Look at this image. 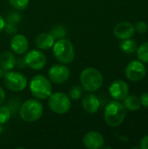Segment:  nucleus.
<instances>
[{
    "mask_svg": "<svg viewBox=\"0 0 148 149\" xmlns=\"http://www.w3.org/2000/svg\"><path fill=\"white\" fill-rule=\"evenodd\" d=\"M3 72H4V71H3V69L0 67V78H1L2 76H3V74H4Z\"/></svg>",
    "mask_w": 148,
    "mask_h": 149,
    "instance_id": "obj_34",
    "label": "nucleus"
},
{
    "mask_svg": "<svg viewBox=\"0 0 148 149\" xmlns=\"http://www.w3.org/2000/svg\"><path fill=\"white\" fill-rule=\"evenodd\" d=\"M80 82L83 88L87 92L98 91L103 84V76L101 72L92 67L85 68L80 75Z\"/></svg>",
    "mask_w": 148,
    "mask_h": 149,
    "instance_id": "obj_2",
    "label": "nucleus"
},
{
    "mask_svg": "<svg viewBox=\"0 0 148 149\" xmlns=\"http://www.w3.org/2000/svg\"><path fill=\"white\" fill-rule=\"evenodd\" d=\"M55 39H60V38H64L67 33L66 28L61 24H57L55 26H53L51 28V30L49 32Z\"/></svg>",
    "mask_w": 148,
    "mask_h": 149,
    "instance_id": "obj_20",
    "label": "nucleus"
},
{
    "mask_svg": "<svg viewBox=\"0 0 148 149\" xmlns=\"http://www.w3.org/2000/svg\"><path fill=\"white\" fill-rule=\"evenodd\" d=\"M120 49L125 53H133L137 51V43L130 38L123 39V41L120 43Z\"/></svg>",
    "mask_w": 148,
    "mask_h": 149,
    "instance_id": "obj_19",
    "label": "nucleus"
},
{
    "mask_svg": "<svg viewBox=\"0 0 148 149\" xmlns=\"http://www.w3.org/2000/svg\"><path fill=\"white\" fill-rule=\"evenodd\" d=\"M21 17H20V15L15 11H12V12H10L7 17H6V23H10V24H17V23H19Z\"/></svg>",
    "mask_w": 148,
    "mask_h": 149,
    "instance_id": "obj_26",
    "label": "nucleus"
},
{
    "mask_svg": "<svg viewBox=\"0 0 148 149\" xmlns=\"http://www.w3.org/2000/svg\"><path fill=\"white\" fill-rule=\"evenodd\" d=\"M3 80L5 86L8 89L13 92L23 91L27 86V79L26 77L17 72H10L7 71L3 74Z\"/></svg>",
    "mask_w": 148,
    "mask_h": 149,
    "instance_id": "obj_7",
    "label": "nucleus"
},
{
    "mask_svg": "<svg viewBox=\"0 0 148 149\" xmlns=\"http://www.w3.org/2000/svg\"><path fill=\"white\" fill-rule=\"evenodd\" d=\"M148 26L146 22L144 21H140L136 24L135 26V30L139 32V33H145L147 31Z\"/></svg>",
    "mask_w": 148,
    "mask_h": 149,
    "instance_id": "obj_28",
    "label": "nucleus"
},
{
    "mask_svg": "<svg viewBox=\"0 0 148 149\" xmlns=\"http://www.w3.org/2000/svg\"><path fill=\"white\" fill-rule=\"evenodd\" d=\"M9 2L17 10H24L29 4V0H9Z\"/></svg>",
    "mask_w": 148,
    "mask_h": 149,
    "instance_id": "obj_24",
    "label": "nucleus"
},
{
    "mask_svg": "<svg viewBox=\"0 0 148 149\" xmlns=\"http://www.w3.org/2000/svg\"><path fill=\"white\" fill-rule=\"evenodd\" d=\"M138 58L144 63H148V42L142 44L137 49Z\"/></svg>",
    "mask_w": 148,
    "mask_h": 149,
    "instance_id": "obj_21",
    "label": "nucleus"
},
{
    "mask_svg": "<svg viewBox=\"0 0 148 149\" xmlns=\"http://www.w3.org/2000/svg\"><path fill=\"white\" fill-rule=\"evenodd\" d=\"M129 93V87L126 82L118 79L113 82L109 87V93L116 100H123Z\"/></svg>",
    "mask_w": 148,
    "mask_h": 149,
    "instance_id": "obj_11",
    "label": "nucleus"
},
{
    "mask_svg": "<svg viewBox=\"0 0 148 149\" xmlns=\"http://www.w3.org/2000/svg\"><path fill=\"white\" fill-rule=\"evenodd\" d=\"M125 72L131 81H140L146 76L147 69L141 61H132L126 65Z\"/></svg>",
    "mask_w": 148,
    "mask_h": 149,
    "instance_id": "obj_8",
    "label": "nucleus"
},
{
    "mask_svg": "<svg viewBox=\"0 0 148 149\" xmlns=\"http://www.w3.org/2000/svg\"><path fill=\"white\" fill-rule=\"evenodd\" d=\"M20 117L26 122H34L43 114V106L39 100H28L19 108Z\"/></svg>",
    "mask_w": 148,
    "mask_h": 149,
    "instance_id": "obj_5",
    "label": "nucleus"
},
{
    "mask_svg": "<svg viewBox=\"0 0 148 149\" xmlns=\"http://www.w3.org/2000/svg\"><path fill=\"white\" fill-rule=\"evenodd\" d=\"M71 105L69 96L64 93L58 92L51 94L49 97L48 106L52 112L58 114H64L67 113L71 108Z\"/></svg>",
    "mask_w": 148,
    "mask_h": 149,
    "instance_id": "obj_6",
    "label": "nucleus"
},
{
    "mask_svg": "<svg viewBox=\"0 0 148 149\" xmlns=\"http://www.w3.org/2000/svg\"><path fill=\"white\" fill-rule=\"evenodd\" d=\"M24 58H25L27 65L34 70H40L46 64L45 55L42 52L37 51V50L30 51L26 54Z\"/></svg>",
    "mask_w": 148,
    "mask_h": 149,
    "instance_id": "obj_10",
    "label": "nucleus"
},
{
    "mask_svg": "<svg viewBox=\"0 0 148 149\" xmlns=\"http://www.w3.org/2000/svg\"><path fill=\"white\" fill-rule=\"evenodd\" d=\"M4 24H5V21H4V19L3 18V17L0 15V32L3 30Z\"/></svg>",
    "mask_w": 148,
    "mask_h": 149,
    "instance_id": "obj_33",
    "label": "nucleus"
},
{
    "mask_svg": "<svg viewBox=\"0 0 148 149\" xmlns=\"http://www.w3.org/2000/svg\"><path fill=\"white\" fill-rule=\"evenodd\" d=\"M53 54L58 61L62 64H70L74 59L75 52L72 42L60 38L53 45Z\"/></svg>",
    "mask_w": 148,
    "mask_h": 149,
    "instance_id": "obj_4",
    "label": "nucleus"
},
{
    "mask_svg": "<svg viewBox=\"0 0 148 149\" xmlns=\"http://www.w3.org/2000/svg\"><path fill=\"white\" fill-rule=\"evenodd\" d=\"M4 100H5V93L0 86V105L3 104L4 102Z\"/></svg>",
    "mask_w": 148,
    "mask_h": 149,
    "instance_id": "obj_32",
    "label": "nucleus"
},
{
    "mask_svg": "<svg viewBox=\"0 0 148 149\" xmlns=\"http://www.w3.org/2000/svg\"><path fill=\"white\" fill-rule=\"evenodd\" d=\"M124 107L126 109L129 110V111H137L140 109V100L135 96V95H130V96H126L124 100Z\"/></svg>",
    "mask_w": 148,
    "mask_h": 149,
    "instance_id": "obj_18",
    "label": "nucleus"
},
{
    "mask_svg": "<svg viewBox=\"0 0 148 149\" xmlns=\"http://www.w3.org/2000/svg\"><path fill=\"white\" fill-rule=\"evenodd\" d=\"M140 104L148 108V93H144L140 97Z\"/></svg>",
    "mask_w": 148,
    "mask_h": 149,
    "instance_id": "obj_30",
    "label": "nucleus"
},
{
    "mask_svg": "<svg viewBox=\"0 0 148 149\" xmlns=\"http://www.w3.org/2000/svg\"><path fill=\"white\" fill-rule=\"evenodd\" d=\"M82 93H83V90L79 86H74L69 90V95L74 100L80 99V97L82 96Z\"/></svg>",
    "mask_w": 148,
    "mask_h": 149,
    "instance_id": "obj_23",
    "label": "nucleus"
},
{
    "mask_svg": "<svg viewBox=\"0 0 148 149\" xmlns=\"http://www.w3.org/2000/svg\"><path fill=\"white\" fill-rule=\"evenodd\" d=\"M54 43L55 38L50 33H41L35 39L36 46L41 50L50 49L51 47L53 46Z\"/></svg>",
    "mask_w": 148,
    "mask_h": 149,
    "instance_id": "obj_16",
    "label": "nucleus"
},
{
    "mask_svg": "<svg viewBox=\"0 0 148 149\" xmlns=\"http://www.w3.org/2000/svg\"><path fill=\"white\" fill-rule=\"evenodd\" d=\"M15 65L17 68H24L27 65L26 61H25V58H16V64H15Z\"/></svg>",
    "mask_w": 148,
    "mask_h": 149,
    "instance_id": "obj_29",
    "label": "nucleus"
},
{
    "mask_svg": "<svg viewBox=\"0 0 148 149\" xmlns=\"http://www.w3.org/2000/svg\"><path fill=\"white\" fill-rule=\"evenodd\" d=\"M30 90L36 99L46 100L51 96L52 87L46 77L44 75H36L30 82Z\"/></svg>",
    "mask_w": 148,
    "mask_h": 149,
    "instance_id": "obj_3",
    "label": "nucleus"
},
{
    "mask_svg": "<svg viewBox=\"0 0 148 149\" xmlns=\"http://www.w3.org/2000/svg\"><path fill=\"white\" fill-rule=\"evenodd\" d=\"M135 31V27L129 22H120L116 24L114 27V35L116 38L120 39H126L130 38Z\"/></svg>",
    "mask_w": 148,
    "mask_h": 149,
    "instance_id": "obj_13",
    "label": "nucleus"
},
{
    "mask_svg": "<svg viewBox=\"0 0 148 149\" xmlns=\"http://www.w3.org/2000/svg\"><path fill=\"white\" fill-rule=\"evenodd\" d=\"M141 149H148V135L143 137L140 141V147Z\"/></svg>",
    "mask_w": 148,
    "mask_h": 149,
    "instance_id": "obj_31",
    "label": "nucleus"
},
{
    "mask_svg": "<svg viewBox=\"0 0 148 149\" xmlns=\"http://www.w3.org/2000/svg\"><path fill=\"white\" fill-rule=\"evenodd\" d=\"M81 104H82L83 109L88 113H95L96 112H98L100 107L99 100L98 99L97 96L92 93L85 95L83 98Z\"/></svg>",
    "mask_w": 148,
    "mask_h": 149,
    "instance_id": "obj_15",
    "label": "nucleus"
},
{
    "mask_svg": "<svg viewBox=\"0 0 148 149\" xmlns=\"http://www.w3.org/2000/svg\"><path fill=\"white\" fill-rule=\"evenodd\" d=\"M3 30L5 33L9 35H13L17 31V26L15 24H10V23H5L3 26Z\"/></svg>",
    "mask_w": 148,
    "mask_h": 149,
    "instance_id": "obj_27",
    "label": "nucleus"
},
{
    "mask_svg": "<svg viewBox=\"0 0 148 149\" xmlns=\"http://www.w3.org/2000/svg\"><path fill=\"white\" fill-rule=\"evenodd\" d=\"M49 78L55 84H63L68 80L71 72L67 66L64 65H54L49 69Z\"/></svg>",
    "mask_w": 148,
    "mask_h": 149,
    "instance_id": "obj_9",
    "label": "nucleus"
},
{
    "mask_svg": "<svg viewBox=\"0 0 148 149\" xmlns=\"http://www.w3.org/2000/svg\"><path fill=\"white\" fill-rule=\"evenodd\" d=\"M126 118V108L119 101L113 100L105 109V120L110 127H115L121 125Z\"/></svg>",
    "mask_w": 148,
    "mask_h": 149,
    "instance_id": "obj_1",
    "label": "nucleus"
},
{
    "mask_svg": "<svg viewBox=\"0 0 148 149\" xmlns=\"http://www.w3.org/2000/svg\"><path fill=\"white\" fill-rule=\"evenodd\" d=\"M29 43L24 35H15L10 40V49L17 54H24L27 52Z\"/></svg>",
    "mask_w": 148,
    "mask_h": 149,
    "instance_id": "obj_14",
    "label": "nucleus"
},
{
    "mask_svg": "<svg viewBox=\"0 0 148 149\" xmlns=\"http://www.w3.org/2000/svg\"><path fill=\"white\" fill-rule=\"evenodd\" d=\"M7 107H9L11 113H17V110L20 108V102L17 99H11L9 103L7 104Z\"/></svg>",
    "mask_w": 148,
    "mask_h": 149,
    "instance_id": "obj_25",
    "label": "nucleus"
},
{
    "mask_svg": "<svg viewBox=\"0 0 148 149\" xmlns=\"http://www.w3.org/2000/svg\"><path fill=\"white\" fill-rule=\"evenodd\" d=\"M104 137L98 132H89L83 138V144L88 149H99L103 148Z\"/></svg>",
    "mask_w": 148,
    "mask_h": 149,
    "instance_id": "obj_12",
    "label": "nucleus"
},
{
    "mask_svg": "<svg viewBox=\"0 0 148 149\" xmlns=\"http://www.w3.org/2000/svg\"><path fill=\"white\" fill-rule=\"evenodd\" d=\"M3 132V127H1V124H0V133H2Z\"/></svg>",
    "mask_w": 148,
    "mask_h": 149,
    "instance_id": "obj_35",
    "label": "nucleus"
},
{
    "mask_svg": "<svg viewBox=\"0 0 148 149\" xmlns=\"http://www.w3.org/2000/svg\"><path fill=\"white\" fill-rule=\"evenodd\" d=\"M16 64L15 56L8 51H4L0 54V67L4 71H10Z\"/></svg>",
    "mask_w": 148,
    "mask_h": 149,
    "instance_id": "obj_17",
    "label": "nucleus"
},
{
    "mask_svg": "<svg viewBox=\"0 0 148 149\" xmlns=\"http://www.w3.org/2000/svg\"><path fill=\"white\" fill-rule=\"evenodd\" d=\"M10 111L7 106H1L0 107V124L6 123L10 117Z\"/></svg>",
    "mask_w": 148,
    "mask_h": 149,
    "instance_id": "obj_22",
    "label": "nucleus"
}]
</instances>
